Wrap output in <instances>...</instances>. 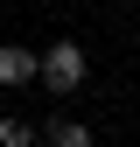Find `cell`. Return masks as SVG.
<instances>
[{"mask_svg":"<svg viewBox=\"0 0 140 147\" xmlns=\"http://www.w3.org/2000/svg\"><path fill=\"white\" fill-rule=\"evenodd\" d=\"M42 147H98V133H91L84 119L56 112V119H42Z\"/></svg>","mask_w":140,"mask_h":147,"instance_id":"3","label":"cell"},{"mask_svg":"<svg viewBox=\"0 0 140 147\" xmlns=\"http://www.w3.org/2000/svg\"><path fill=\"white\" fill-rule=\"evenodd\" d=\"M0 147H42V126L21 112H0Z\"/></svg>","mask_w":140,"mask_h":147,"instance_id":"4","label":"cell"},{"mask_svg":"<svg viewBox=\"0 0 140 147\" xmlns=\"http://www.w3.org/2000/svg\"><path fill=\"white\" fill-rule=\"evenodd\" d=\"M35 70H42V49H28V42H0V91H28Z\"/></svg>","mask_w":140,"mask_h":147,"instance_id":"2","label":"cell"},{"mask_svg":"<svg viewBox=\"0 0 140 147\" xmlns=\"http://www.w3.org/2000/svg\"><path fill=\"white\" fill-rule=\"evenodd\" d=\"M84 77H91V56H84L77 35H56V42L42 49V70H35V84L49 91V98H70V91H84Z\"/></svg>","mask_w":140,"mask_h":147,"instance_id":"1","label":"cell"}]
</instances>
